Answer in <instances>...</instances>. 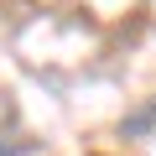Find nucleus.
<instances>
[{
    "label": "nucleus",
    "instance_id": "obj_1",
    "mask_svg": "<svg viewBox=\"0 0 156 156\" xmlns=\"http://www.w3.org/2000/svg\"><path fill=\"white\" fill-rule=\"evenodd\" d=\"M120 135H130V140H135V135H156V99L140 104L135 115H125V120H120Z\"/></svg>",
    "mask_w": 156,
    "mask_h": 156
},
{
    "label": "nucleus",
    "instance_id": "obj_2",
    "mask_svg": "<svg viewBox=\"0 0 156 156\" xmlns=\"http://www.w3.org/2000/svg\"><path fill=\"white\" fill-rule=\"evenodd\" d=\"M31 140H0V156H26Z\"/></svg>",
    "mask_w": 156,
    "mask_h": 156
}]
</instances>
